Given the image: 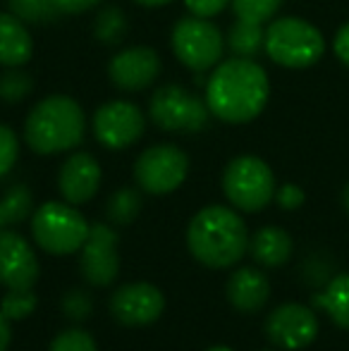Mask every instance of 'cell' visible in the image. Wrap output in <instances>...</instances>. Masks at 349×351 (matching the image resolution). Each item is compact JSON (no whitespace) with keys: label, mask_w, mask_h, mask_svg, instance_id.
I'll list each match as a JSON object with an SVG mask.
<instances>
[{"label":"cell","mask_w":349,"mask_h":351,"mask_svg":"<svg viewBox=\"0 0 349 351\" xmlns=\"http://www.w3.org/2000/svg\"><path fill=\"white\" fill-rule=\"evenodd\" d=\"M270 96L268 72L254 58L220 60L206 82V103L213 117L228 125H247L265 110Z\"/></svg>","instance_id":"6da1fadb"},{"label":"cell","mask_w":349,"mask_h":351,"mask_svg":"<svg viewBox=\"0 0 349 351\" xmlns=\"http://www.w3.org/2000/svg\"><path fill=\"white\" fill-rule=\"evenodd\" d=\"M186 246L201 265L225 270L237 265L249 251V232L234 208L206 206L186 227Z\"/></svg>","instance_id":"7a4b0ae2"},{"label":"cell","mask_w":349,"mask_h":351,"mask_svg":"<svg viewBox=\"0 0 349 351\" xmlns=\"http://www.w3.org/2000/svg\"><path fill=\"white\" fill-rule=\"evenodd\" d=\"M86 115L72 96H46L24 120V141L38 156L67 153L84 141Z\"/></svg>","instance_id":"3957f363"},{"label":"cell","mask_w":349,"mask_h":351,"mask_svg":"<svg viewBox=\"0 0 349 351\" xmlns=\"http://www.w3.org/2000/svg\"><path fill=\"white\" fill-rule=\"evenodd\" d=\"M265 56L280 67L304 70L316 65L326 53V38L302 17H280L265 27Z\"/></svg>","instance_id":"277c9868"},{"label":"cell","mask_w":349,"mask_h":351,"mask_svg":"<svg viewBox=\"0 0 349 351\" xmlns=\"http://www.w3.org/2000/svg\"><path fill=\"white\" fill-rule=\"evenodd\" d=\"M91 225L67 201H46L32 213V237L38 249L53 256L82 251Z\"/></svg>","instance_id":"5b68a950"},{"label":"cell","mask_w":349,"mask_h":351,"mask_svg":"<svg viewBox=\"0 0 349 351\" xmlns=\"http://www.w3.org/2000/svg\"><path fill=\"white\" fill-rule=\"evenodd\" d=\"M275 175L258 156H237L223 172V191L232 208L244 213L263 210L275 199Z\"/></svg>","instance_id":"8992f818"},{"label":"cell","mask_w":349,"mask_h":351,"mask_svg":"<svg viewBox=\"0 0 349 351\" xmlns=\"http://www.w3.org/2000/svg\"><path fill=\"white\" fill-rule=\"evenodd\" d=\"M149 117L163 132L177 134H196L208 127L210 110L206 98L180 84H165L156 88L149 101Z\"/></svg>","instance_id":"52a82bcc"},{"label":"cell","mask_w":349,"mask_h":351,"mask_svg":"<svg viewBox=\"0 0 349 351\" xmlns=\"http://www.w3.org/2000/svg\"><path fill=\"white\" fill-rule=\"evenodd\" d=\"M175 58L191 72H208L223 60L225 36L210 19L204 17H182L170 34Z\"/></svg>","instance_id":"ba28073f"},{"label":"cell","mask_w":349,"mask_h":351,"mask_svg":"<svg viewBox=\"0 0 349 351\" xmlns=\"http://www.w3.org/2000/svg\"><path fill=\"white\" fill-rule=\"evenodd\" d=\"M189 175V158L175 143H156L146 148L134 162V180L151 196L173 194Z\"/></svg>","instance_id":"9c48e42d"},{"label":"cell","mask_w":349,"mask_h":351,"mask_svg":"<svg viewBox=\"0 0 349 351\" xmlns=\"http://www.w3.org/2000/svg\"><path fill=\"white\" fill-rule=\"evenodd\" d=\"M146 132V115L130 101H108L93 112V136L110 151L134 146Z\"/></svg>","instance_id":"30bf717a"},{"label":"cell","mask_w":349,"mask_h":351,"mask_svg":"<svg viewBox=\"0 0 349 351\" xmlns=\"http://www.w3.org/2000/svg\"><path fill=\"white\" fill-rule=\"evenodd\" d=\"M265 337L285 351H299L318 337V318L304 304H280L265 318Z\"/></svg>","instance_id":"8fae6325"},{"label":"cell","mask_w":349,"mask_h":351,"mask_svg":"<svg viewBox=\"0 0 349 351\" xmlns=\"http://www.w3.org/2000/svg\"><path fill=\"white\" fill-rule=\"evenodd\" d=\"M165 296L151 282H127L110 296V313L120 325L144 328L163 315Z\"/></svg>","instance_id":"7c38bea8"},{"label":"cell","mask_w":349,"mask_h":351,"mask_svg":"<svg viewBox=\"0 0 349 351\" xmlns=\"http://www.w3.org/2000/svg\"><path fill=\"white\" fill-rule=\"evenodd\" d=\"M117 232L106 222H96L88 230L82 246V278L93 287H108L120 273V254H117Z\"/></svg>","instance_id":"4fadbf2b"},{"label":"cell","mask_w":349,"mask_h":351,"mask_svg":"<svg viewBox=\"0 0 349 351\" xmlns=\"http://www.w3.org/2000/svg\"><path fill=\"white\" fill-rule=\"evenodd\" d=\"M163 72L160 56L149 46H130L108 62V77L120 91H144Z\"/></svg>","instance_id":"5bb4252c"},{"label":"cell","mask_w":349,"mask_h":351,"mask_svg":"<svg viewBox=\"0 0 349 351\" xmlns=\"http://www.w3.org/2000/svg\"><path fill=\"white\" fill-rule=\"evenodd\" d=\"M41 273L36 251L22 234L0 230V285L5 289H34Z\"/></svg>","instance_id":"9a60e30c"},{"label":"cell","mask_w":349,"mask_h":351,"mask_svg":"<svg viewBox=\"0 0 349 351\" xmlns=\"http://www.w3.org/2000/svg\"><path fill=\"white\" fill-rule=\"evenodd\" d=\"M103 172L98 160L91 153H72L65 162L60 165L58 172V189H60L62 199L72 206H84L101 189Z\"/></svg>","instance_id":"2e32d148"},{"label":"cell","mask_w":349,"mask_h":351,"mask_svg":"<svg viewBox=\"0 0 349 351\" xmlns=\"http://www.w3.org/2000/svg\"><path fill=\"white\" fill-rule=\"evenodd\" d=\"M228 301L239 311V313H258L270 296V282L258 268H244L234 270L225 287Z\"/></svg>","instance_id":"e0dca14e"},{"label":"cell","mask_w":349,"mask_h":351,"mask_svg":"<svg viewBox=\"0 0 349 351\" xmlns=\"http://www.w3.org/2000/svg\"><path fill=\"white\" fill-rule=\"evenodd\" d=\"M34 58V38L27 22L12 12H0V65L24 67Z\"/></svg>","instance_id":"ac0fdd59"},{"label":"cell","mask_w":349,"mask_h":351,"mask_svg":"<svg viewBox=\"0 0 349 351\" xmlns=\"http://www.w3.org/2000/svg\"><path fill=\"white\" fill-rule=\"evenodd\" d=\"M292 237L282 227H261L256 234L249 237V254L254 256L258 265L263 268H280L292 258Z\"/></svg>","instance_id":"d6986e66"},{"label":"cell","mask_w":349,"mask_h":351,"mask_svg":"<svg viewBox=\"0 0 349 351\" xmlns=\"http://www.w3.org/2000/svg\"><path fill=\"white\" fill-rule=\"evenodd\" d=\"M313 306L342 330H349V273L333 275L323 289L313 296Z\"/></svg>","instance_id":"ffe728a7"},{"label":"cell","mask_w":349,"mask_h":351,"mask_svg":"<svg viewBox=\"0 0 349 351\" xmlns=\"http://www.w3.org/2000/svg\"><path fill=\"white\" fill-rule=\"evenodd\" d=\"M225 43L237 58H256L265 46V29L263 24L247 22V19H237L230 27Z\"/></svg>","instance_id":"44dd1931"},{"label":"cell","mask_w":349,"mask_h":351,"mask_svg":"<svg viewBox=\"0 0 349 351\" xmlns=\"http://www.w3.org/2000/svg\"><path fill=\"white\" fill-rule=\"evenodd\" d=\"M34 213V196L27 184H14L0 199V230L24 222Z\"/></svg>","instance_id":"7402d4cb"},{"label":"cell","mask_w":349,"mask_h":351,"mask_svg":"<svg viewBox=\"0 0 349 351\" xmlns=\"http://www.w3.org/2000/svg\"><path fill=\"white\" fill-rule=\"evenodd\" d=\"M141 206H144V201H141L139 191L132 186H122L106 201V217L112 225H132L141 213Z\"/></svg>","instance_id":"603a6c76"},{"label":"cell","mask_w":349,"mask_h":351,"mask_svg":"<svg viewBox=\"0 0 349 351\" xmlns=\"http://www.w3.org/2000/svg\"><path fill=\"white\" fill-rule=\"evenodd\" d=\"M93 36L103 46H120L127 36V17L117 5H108L96 14L93 22Z\"/></svg>","instance_id":"cb8c5ba5"},{"label":"cell","mask_w":349,"mask_h":351,"mask_svg":"<svg viewBox=\"0 0 349 351\" xmlns=\"http://www.w3.org/2000/svg\"><path fill=\"white\" fill-rule=\"evenodd\" d=\"M34 86V77L24 67H5V72L0 74V101L17 106L32 96Z\"/></svg>","instance_id":"d4e9b609"},{"label":"cell","mask_w":349,"mask_h":351,"mask_svg":"<svg viewBox=\"0 0 349 351\" xmlns=\"http://www.w3.org/2000/svg\"><path fill=\"white\" fill-rule=\"evenodd\" d=\"M8 8L27 24H48L62 14L56 0H8Z\"/></svg>","instance_id":"484cf974"},{"label":"cell","mask_w":349,"mask_h":351,"mask_svg":"<svg viewBox=\"0 0 349 351\" xmlns=\"http://www.w3.org/2000/svg\"><path fill=\"white\" fill-rule=\"evenodd\" d=\"M38 299L34 289H8L0 301V311L8 320H24L36 311Z\"/></svg>","instance_id":"4316f807"},{"label":"cell","mask_w":349,"mask_h":351,"mask_svg":"<svg viewBox=\"0 0 349 351\" xmlns=\"http://www.w3.org/2000/svg\"><path fill=\"white\" fill-rule=\"evenodd\" d=\"M237 19H247V22L265 24L275 17L280 10L282 0H230Z\"/></svg>","instance_id":"83f0119b"},{"label":"cell","mask_w":349,"mask_h":351,"mask_svg":"<svg viewBox=\"0 0 349 351\" xmlns=\"http://www.w3.org/2000/svg\"><path fill=\"white\" fill-rule=\"evenodd\" d=\"M48 351H98L96 339L82 328L62 330L56 339L51 342Z\"/></svg>","instance_id":"f1b7e54d"},{"label":"cell","mask_w":349,"mask_h":351,"mask_svg":"<svg viewBox=\"0 0 349 351\" xmlns=\"http://www.w3.org/2000/svg\"><path fill=\"white\" fill-rule=\"evenodd\" d=\"M93 311V301L84 289H72L62 296V313L67 315L75 323H82L91 315Z\"/></svg>","instance_id":"f546056e"},{"label":"cell","mask_w":349,"mask_h":351,"mask_svg":"<svg viewBox=\"0 0 349 351\" xmlns=\"http://www.w3.org/2000/svg\"><path fill=\"white\" fill-rule=\"evenodd\" d=\"M19 158V141L17 134L8 125H0V177H5Z\"/></svg>","instance_id":"4dcf8cb0"},{"label":"cell","mask_w":349,"mask_h":351,"mask_svg":"<svg viewBox=\"0 0 349 351\" xmlns=\"http://www.w3.org/2000/svg\"><path fill=\"white\" fill-rule=\"evenodd\" d=\"M275 201H278V206L282 210H297L304 206L306 194H304V189L297 184H282L275 189Z\"/></svg>","instance_id":"1f68e13d"},{"label":"cell","mask_w":349,"mask_h":351,"mask_svg":"<svg viewBox=\"0 0 349 351\" xmlns=\"http://www.w3.org/2000/svg\"><path fill=\"white\" fill-rule=\"evenodd\" d=\"M230 5V0H184V8L189 10V14L204 19H213L223 12Z\"/></svg>","instance_id":"d6a6232c"},{"label":"cell","mask_w":349,"mask_h":351,"mask_svg":"<svg viewBox=\"0 0 349 351\" xmlns=\"http://www.w3.org/2000/svg\"><path fill=\"white\" fill-rule=\"evenodd\" d=\"M333 51H335L337 60L345 67H349V22L337 29L335 41H333Z\"/></svg>","instance_id":"836d02e7"},{"label":"cell","mask_w":349,"mask_h":351,"mask_svg":"<svg viewBox=\"0 0 349 351\" xmlns=\"http://www.w3.org/2000/svg\"><path fill=\"white\" fill-rule=\"evenodd\" d=\"M103 0H56L58 10L62 14H82V12H88L93 10L96 5H101Z\"/></svg>","instance_id":"e575fe53"},{"label":"cell","mask_w":349,"mask_h":351,"mask_svg":"<svg viewBox=\"0 0 349 351\" xmlns=\"http://www.w3.org/2000/svg\"><path fill=\"white\" fill-rule=\"evenodd\" d=\"M12 320H8L0 311V351H8L10 342H12Z\"/></svg>","instance_id":"d590c367"},{"label":"cell","mask_w":349,"mask_h":351,"mask_svg":"<svg viewBox=\"0 0 349 351\" xmlns=\"http://www.w3.org/2000/svg\"><path fill=\"white\" fill-rule=\"evenodd\" d=\"M136 5H141V8H163V5L173 3V0H134Z\"/></svg>","instance_id":"8d00e7d4"},{"label":"cell","mask_w":349,"mask_h":351,"mask_svg":"<svg viewBox=\"0 0 349 351\" xmlns=\"http://www.w3.org/2000/svg\"><path fill=\"white\" fill-rule=\"evenodd\" d=\"M342 206H345V210L349 213V184L345 186V191H342Z\"/></svg>","instance_id":"74e56055"},{"label":"cell","mask_w":349,"mask_h":351,"mask_svg":"<svg viewBox=\"0 0 349 351\" xmlns=\"http://www.w3.org/2000/svg\"><path fill=\"white\" fill-rule=\"evenodd\" d=\"M206 351H232L230 347H210V349H206Z\"/></svg>","instance_id":"f35d334b"}]
</instances>
